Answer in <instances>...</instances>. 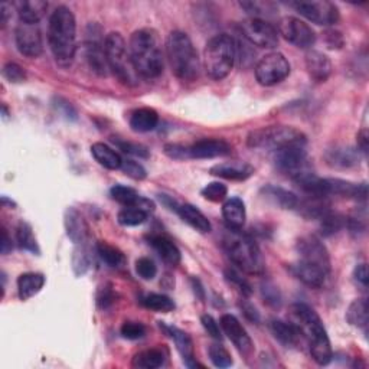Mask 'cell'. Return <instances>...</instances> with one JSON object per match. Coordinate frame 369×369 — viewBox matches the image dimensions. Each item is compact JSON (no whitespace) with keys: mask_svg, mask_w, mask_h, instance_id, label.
Wrapping results in <instances>:
<instances>
[{"mask_svg":"<svg viewBox=\"0 0 369 369\" xmlns=\"http://www.w3.org/2000/svg\"><path fill=\"white\" fill-rule=\"evenodd\" d=\"M120 169L127 176H130V178H133L136 181L146 179V176H148L146 169H144L140 163H137V162H134V160H130V159H123V163H121Z\"/></svg>","mask_w":369,"mask_h":369,"instance_id":"cell-47","label":"cell"},{"mask_svg":"<svg viewBox=\"0 0 369 369\" xmlns=\"http://www.w3.org/2000/svg\"><path fill=\"white\" fill-rule=\"evenodd\" d=\"M325 41H326L328 48H330V50H341L345 43L342 34L338 30H328L325 34Z\"/></svg>","mask_w":369,"mask_h":369,"instance_id":"cell-55","label":"cell"},{"mask_svg":"<svg viewBox=\"0 0 369 369\" xmlns=\"http://www.w3.org/2000/svg\"><path fill=\"white\" fill-rule=\"evenodd\" d=\"M127 50L137 75L152 79L163 72V54L156 30L144 28L133 32Z\"/></svg>","mask_w":369,"mask_h":369,"instance_id":"cell-2","label":"cell"},{"mask_svg":"<svg viewBox=\"0 0 369 369\" xmlns=\"http://www.w3.org/2000/svg\"><path fill=\"white\" fill-rule=\"evenodd\" d=\"M279 34L300 50H309L316 43L315 30L306 23L293 16H287L279 23Z\"/></svg>","mask_w":369,"mask_h":369,"instance_id":"cell-12","label":"cell"},{"mask_svg":"<svg viewBox=\"0 0 369 369\" xmlns=\"http://www.w3.org/2000/svg\"><path fill=\"white\" fill-rule=\"evenodd\" d=\"M148 218H149V214L146 211L140 210V208L137 206H124L117 215L119 223L123 227L141 226L143 222H146Z\"/></svg>","mask_w":369,"mask_h":369,"instance_id":"cell-37","label":"cell"},{"mask_svg":"<svg viewBox=\"0 0 369 369\" xmlns=\"http://www.w3.org/2000/svg\"><path fill=\"white\" fill-rule=\"evenodd\" d=\"M231 153V146L219 139H203L189 146V159H215Z\"/></svg>","mask_w":369,"mask_h":369,"instance_id":"cell-18","label":"cell"},{"mask_svg":"<svg viewBox=\"0 0 369 369\" xmlns=\"http://www.w3.org/2000/svg\"><path fill=\"white\" fill-rule=\"evenodd\" d=\"M136 272L143 280H153L157 275V267L153 260L148 257H141L136 261Z\"/></svg>","mask_w":369,"mask_h":369,"instance_id":"cell-46","label":"cell"},{"mask_svg":"<svg viewBox=\"0 0 369 369\" xmlns=\"http://www.w3.org/2000/svg\"><path fill=\"white\" fill-rule=\"evenodd\" d=\"M110 195L116 202L124 205V206H139L143 197L137 194V190L133 188H128L124 185H116L111 188Z\"/></svg>","mask_w":369,"mask_h":369,"instance_id":"cell-38","label":"cell"},{"mask_svg":"<svg viewBox=\"0 0 369 369\" xmlns=\"http://www.w3.org/2000/svg\"><path fill=\"white\" fill-rule=\"evenodd\" d=\"M306 70L316 83H325L332 74V62L323 52L309 51L306 54Z\"/></svg>","mask_w":369,"mask_h":369,"instance_id":"cell-23","label":"cell"},{"mask_svg":"<svg viewBox=\"0 0 369 369\" xmlns=\"http://www.w3.org/2000/svg\"><path fill=\"white\" fill-rule=\"evenodd\" d=\"M2 74H3V77L8 79L9 83H13V84L23 83L26 79L25 70L21 66H18V63H14V62H8L6 66L3 67V70H2Z\"/></svg>","mask_w":369,"mask_h":369,"instance_id":"cell-48","label":"cell"},{"mask_svg":"<svg viewBox=\"0 0 369 369\" xmlns=\"http://www.w3.org/2000/svg\"><path fill=\"white\" fill-rule=\"evenodd\" d=\"M12 250V239L9 238L8 231L3 228L2 230V239H0V251L3 255H6Z\"/></svg>","mask_w":369,"mask_h":369,"instance_id":"cell-60","label":"cell"},{"mask_svg":"<svg viewBox=\"0 0 369 369\" xmlns=\"http://www.w3.org/2000/svg\"><path fill=\"white\" fill-rule=\"evenodd\" d=\"M319 222H320V232L325 237H330L336 232H339L346 226V219L341 214L333 212L332 210L322 219H319Z\"/></svg>","mask_w":369,"mask_h":369,"instance_id":"cell-41","label":"cell"},{"mask_svg":"<svg viewBox=\"0 0 369 369\" xmlns=\"http://www.w3.org/2000/svg\"><path fill=\"white\" fill-rule=\"evenodd\" d=\"M271 333L275 335V338L284 345L286 348H293L297 346L301 335L296 329V326L292 322H283V320H271L270 323Z\"/></svg>","mask_w":369,"mask_h":369,"instance_id":"cell-27","label":"cell"},{"mask_svg":"<svg viewBox=\"0 0 369 369\" xmlns=\"http://www.w3.org/2000/svg\"><path fill=\"white\" fill-rule=\"evenodd\" d=\"M201 194L205 199L211 201V202H221L227 198L228 195V188L221 183V182H212L208 183L202 190Z\"/></svg>","mask_w":369,"mask_h":369,"instance_id":"cell-43","label":"cell"},{"mask_svg":"<svg viewBox=\"0 0 369 369\" xmlns=\"http://www.w3.org/2000/svg\"><path fill=\"white\" fill-rule=\"evenodd\" d=\"M16 8H18L21 22L38 25L48 9V3L43 0H23V2L16 3Z\"/></svg>","mask_w":369,"mask_h":369,"instance_id":"cell-30","label":"cell"},{"mask_svg":"<svg viewBox=\"0 0 369 369\" xmlns=\"http://www.w3.org/2000/svg\"><path fill=\"white\" fill-rule=\"evenodd\" d=\"M45 286V277L41 272H25L18 279V293L21 300H29L37 296Z\"/></svg>","mask_w":369,"mask_h":369,"instance_id":"cell-32","label":"cell"},{"mask_svg":"<svg viewBox=\"0 0 369 369\" xmlns=\"http://www.w3.org/2000/svg\"><path fill=\"white\" fill-rule=\"evenodd\" d=\"M16 241H18V244L22 250L30 251L34 254H39V247L37 243V238H35L34 232H32V228H30L29 223H26V222L19 223L18 228H16Z\"/></svg>","mask_w":369,"mask_h":369,"instance_id":"cell-39","label":"cell"},{"mask_svg":"<svg viewBox=\"0 0 369 369\" xmlns=\"http://www.w3.org/2000/svg\"><path fill=\"white\" fill-rule=\"evenodd\" d=\"M292 6L303 18L320 26L335 25L341 18L338 6L328 0H323V2H295Z\"/></svg>","mask_w":369,"mask_h":369,"instance_id":"cell-11","label":"cell"},{"mask_svg":"<svg viewBox=\"0 0 369 369\" xmlns=\"http://www.w3.org/2000/svg\"><path fill=\"white\" fill-rule=\"evenodd\" d=\"M290 315L292 323L300 332L301 338L309 343L313 361L317 365H328L333 358V352L322 319L304 303L293 304Z\"/></svg>","mask_w":369,"mask_h":369,"instance_id":"cell-1","label":"cell"},{"mask_svg":"<svg viewBox=\"0 0 369 369\" xmlns=\"http://www.w3.org/2000/svg\"><path fill=\"white\" fill-rule=\"evenodd\" d=\"M141 304L144 308H148L154 312H160V313H169L174 309V303L170 297L165 295H157V293H150L148 296H144L141 299Z\"/></svg>","mask_w":369,"mask_h":369,"instance_id":"cell-40","label":"cell"},{"mask_svg":"<svg viewBox=\"0 0 369 369\" xmlns=\"http://www.w3.org/2000/svg\"><path fill=\"white\" fill-rule=\"evenodd\" d=\"M165 363V354L160 349H148L139 352L132 361L133 368L139 369H156Z\"/></svg>","mask_w":369,"mask_h":369,"instance_id":"cell-34","label":"cell"},{"mask_svg":"<svg viewBox=\"0 0 369 369\" xmlns=\"http://www.w3.org/2000/svg\"><path fill=\"white\" fill-rule=\"evenodd\" d=\"M241 35L252 45L272 50L279 45V30L264 19H247L241 25Z\"/></svg>","mask_w":369,"mask_h":369,"instance_id":"cell-10","label":"cell"},{"mask_svg":"<svg viewBox=\"0 0 369 369\" xmlns=\"http://www.w3.org/2000/svg\"><path fill=\"white\" fill-rule=\"evenodd\" d=\"M210 173L228 181H246L254 174V168L246 162H231L212 166Z\"/></svg>","mask_w":369,"mask_h":369,"instance_id":"cell-24","label":"cell"},{"mask_svg":"<svg viewBox=\"0 0 369 369\" xmlns=\"http://www.w3.org/2000/svg\"><path fill=\"white\" fill-rule=\"evenodd\" d=\"M91 254L90 250L87 248L86 244H79V248H77L74 251V257H72V266L75 270V275L77 276H83L88 271L90 266H91Z\"/></svg>","mask_w":369,"mask_h":369,"instance_id":"cell-42","label":"cell"},{"mask_svg":"<svg viewBox=\"0 0 369 369\" xmlns=\"http://www.w3.org/2000/svg\"><path fill=\"white\" fill-rule=\"evenodd\" d=\"M106 58L108 70H111L123 84H136L137 72L133 68L126 41L119 32H111L106 37Z\"/></svg>","mask_w":369,"mask_h":369,"instance_id":"cell-8","label":"cell"},{"mask_svg":"<svg viewBox=\"0 0 369 369\" xmlns=\"http://www.w3.org/2000/svg\"><path fill=\"white\" fill-rule=\"evenodd\" d=\"M247 13L252 14V18L260 19V16L263 14H270L271 12H276V8L270 2H241L239 3Z\"/></svg>","mask_w":369,"mask_h":369,"instance_id":"cell-45","label":"cell"},{"mask_svg":"<svg viewBox=\"0 0 369 369\" xmlns=\"http://www.w3.org/2000/svg\"><path fill=\"white\" fill-rule=\"evenodd\" d=\"M346 319L352 326H357V328L366 330L368 320H369L368 300L366 299H357V300L352 301V304L346 312Z\"/></svg>","mask_w":369,"mask_h":369,"instance_id":"cell-35","label":"cell"},{"mask_svg":"<svg viewBox=\"0 0 369 369\" xmlns=\"http://www.w3.org/2000/svg\"><path fill=\"white\" fill-rule=\"evenodd\" d=\"M223 247L231 261L238 266L239 270L248 275H261L264 271L261 251L250 235L241 231L228 230V234L223 238Z\"/></svg>","mask_w":369,"mask_h":369,"instance_id":"cell-5","label":"cell"},{"mask_svg":"<svg viewBox=\"0 0 369 369\" xmlns=\"http://www.w3.org/2000/svg\"><path fill=\"white\" fill-rule=\"evenodd\" d=\"M176 212L179 214V217L188 223V226H190L192 228L201 234H206L212 230L210 219H208L194 205H189V203L179 205L178 211Z\"/></svg>","mask_w":369,"mask_h":369,"instance_id":"cell-28","label":"cell"},{"mask_svg":"<svg viewBox=\"0 0 369 369\" xmlns=\"http://www.w3.org/2000/svg\"><path fill=\"white\" fill-rule=\"evenodd\" d=\"M247 144L252 149L277 152L290 146L306 148L308 137L303 132L290 126H271L257 128V130L251 132L248 134Z\"/></svg>","mask_w":369,"mask_h":369,"instance_id":"cell-6","label":"cell"},{"mask_svg":"<svg viewBox=\"0 0 369 369\" xmlns=\"http://www.w3.org/2000/svg\"><path fill=\"white\" fill-rule=\"evenodd\" d=\"M97 254L100 259L111 268H120L126 264L124 254L114 246H111L106 241H100L97 244Z\"/></svg>","mask_w":369,"mask_h":369,"instance_id":"cell-36","label":"cell"},{"mask_svg":"<svg viewBox=\"0 0 369 369\" xmlns=\"http://www.w3.org/2000/svg\"><path fill=\"white\" fill-rule=\"evenodd\" d=\"M16 46L22 55L28 58H38L43 51L39 26L19 22L18 28H16Z\"/></svg>","mask_w":369,"mask_h":369,"instance_id":"cell-16","label":"cell"},{"mask_svg":"<svg viewBox=\"0 0 369 369\" xmlns=\"http://www.w3.org/2000/svg\"><path fill=\"white\" fill-rule=\"evenodd\" d=\"M326 163L335 169H348L352 166L359 165L361 152L354 150L350 148H335L328 150L326 153Z\"/></svg>","mask_w":369,"mask_h":369,"instance_id":"cell-25","label":"cell"},{"mask_svg":"<svg viewBox=\"0 0 369 369\" xmlns=\"http://www.w3.org/2000/svg\"><path fill=\"white\" fill-rule=\"evenodd\" d=\"M275 163L277 169L287 174L288 178H297L303 172L310 170L306 148L304 146H290L275 152Z\"/></svg>","mask_w":369,"mask_h":369,"instance_id":"cell-13","label":"cell"},{"mask_svg":"<svg viewBox=\"0 0 369 369\" xmlns=\"http://www.w3.org/2000/svg\"><path fill=\"white\" fill-rule=\"evenodd\" d=\"M263 194L267 201L283 208V210H296L297 208L299 198L293 194V192L287 190L284 188L268 185L263 189Z\"/></svg>","mask_w":369,"mask_h":369,"instance_id":"cell-31","label":"cell"},{"mask_svg":"<svg viewBox=\"0 0 369 369\" xmlns=\"http://www.w3.org/2000/svg\"><path fill=\"white\" fill-rule=\"evenodd\" d=\"M160 326H163V329L170 335V338L174 341V345H176V348H178L179 354H181V357L183 359V363L188 368L202 366L195 359L194 342H192L190 336L186 332H183V330H181L178 328H174V326H165V325H160Z\"/></svg>","mask_w":369,"mask_h":369,"instance_id":"cell-19","label":"cell"},{"mask_svg":"<svg viewBox=\"0 0 369 369\" xmlns=\"http://www.w3.org/2000/svg\"><path fill=\"white\" fill-rule=\"evenodd\" d=\"M201 322H202V326L205 328V330L208 332V335L211 336V338L218 339V341L222 339L221 328H219V325H218L217 320H215L211 315H203V316L201 317Z\"/></svg>","mask_w":369,"mask_h":369,"instance_id":"cell-52","label":"cell"},{"mask_svg":"<svg viewBox=\"0 0 369 369\" xmlns=\"http://www.w3.org/2000/svg\"><path fill=\"white\" fill-rule=\"evenodd\" d=\"M296 250L299 252L300 261L322 268L329 275L330 272V257H329V252H328L325 244L320 241L317 237H315V235L301 237L297 241Z\"/></svg>","mask_w":369,"mask_h":369,"instance_id":"cell-15","label":"cell"},{"mask_svg":"<svg viewBox=\"0 0 369 369\" xmlns=\"http://www.w3.org/2000/svg\"><path fill=\"white\" fill-rule=\"evenodd\" d=\"M114 300H116V296L111 286H104L103 288H100L99 296H97V303L101 309H108L111 304L114 303Z\"/></svg>","mask_w":369,"mask_h":369,"instance_id":"cell-54","label":"cell"},{"mask_svg":"<svg viewBox=\"0 0 369 369\" xmlns=\"http://www.w3.org/2000/svg\"><path fill=\"white\" fill-rule=\"evenodd\" d=\"M222 217L227 223L228 230L241 231L247 219L246 203L243 202V199L231 198L226 201V203L222 206Z\"/></svg>","mask_w":369,"mask_h":369,"instance_id":"cell-21","label":"cell"},{"mask_svg":"<svg viewBox=\"0 0 369 369\" xmlns=\"http://www.w3.org/2000/svg\"><path fill=\"white\" fill-rule=\"evenodd\" d=\"M117 146L127 154H133V156H139V157H149V150L146 146H143V144L139 143H132V141H121V140H114Z\"/></svg>","mask_w":369,"mask_h":369,"instance_id":"cell-51","label":"cell"},{"mask_svg":"<svg viewBox=\"0 0 369 369\" xmlns=\"http://www.w3.org/2000/svg\"><path fill=\"white\" fill-rule=\"evenodd\" d=\"M101 28L99 25H90L87 29L86 41V58L90 68L99 75H107V58H106V39L101 38Z\"/></svg>","mask_w":369,"mask_h":369,"instance_id":"cell-14","label":"cell"},{"mask_svg":"<svg viewBox=\"0 0 369 369\" xmlns=\"http://www.w3.org/2000/svg\"><path fill=\"white\" fill-rule=\"evenodd\" d=\"M165 153L173 160H186V159H189V148L182 146V144H176V143L166 144Z\"/></svg>","mask_w":369,"mask_h":369,"instance_id":"cell-53","label":"cell"},{"mask_svg":"<svg viewBox=\"0 0 369 369\" xmlns=\"http://www.w3.org/2000/svg\"><path fill=\"white\" fill-rule=\"evenodd\" d=\"M226 277L227 280L234 284L239 292H241L244 296H251L252 295V288H251V284L244 279L238 275V272L235 270H227L226 271Z\"/></svg>","mask_w":369,"mask_h":369,"instance_id":"cell-50","label":"cell"},{"mask_svg":"<svg viewBox=\"0 0 369 369\" xmlns=\"http://www.w3.org/2000/svg\"><path fill=\"white\" fill-rule=\"evenodd\" d=\"M91 154L106 169L119 170L121 168L123 157L104 143H94L91 146Z\"/></svg>","mask_w":369,"mask_h":369,"instance_id":"cell-33","label":"cell"},{"mask_svg":"<svg viewBox=\"0 0 369 369\" xmlns=\"http://www.w3.org/2000/svg\"><path fill=\"white\" fill-rule=\"evenodd\" d=\"M9 9H10V5L9 3H3L2 6H0V23H2V28L6 26V23L9 22Z\"/></svg>","mask_w":369,"mask_h":369,"instance_id":"cell-61","label":"cell"},{"mask_svg":"<svg viewBox=\"0 0 369 369\" xmlns=\"http://www.w3.org/2000/svg\"><path fill=\"white\" fill-rule=\"evenodd\" d=\"M368 146H369V134L366 132V128H362V130L358 133V149L362 153H368Z\"/></svg>","mask_w":369,"mask_h":369,"instance_id":"cell-59","label":"cell"},{"mask_svg":"<svg viewBox=\"0 0 369 369\" xmlns=\"http://www.w3.org/2000/svg\"><path fill=\"white\" fill-rule=\"evenodd\" d=\"M208 352H210V358L217 368H230L232 365L231 354L222 345L214 343Z\"/></svg>","mask_w":369,"mask_h":369,"instance_id":"cell-44","label":"cell"},{"mask_svg":"<svg viewBox=\"0 0 369 369\" xmlns=\"http://www.w3.org/2000/svg\"><path fill=\"white\" fill-rule=\"evenodd\" d=\"M149 243L166 264L178 266L181 263V251L170 238L165 235H152L149 238Z\"/></svg>","mask_w":369,"mask_h":369,"instance_id":"cell-26","label":"cell"},{"mask_svg":"<svg viewBox=\"0 0 369 369\" xmlns=\"http://www.w3.org/2000/svg\"><path fill=\"white\" fill-rule=\"evenodd\" d=\"M63 223H66L67 235L74 244L79 246V244L87 243L88 226L86 219L77 210H74V208H68V210L66 211V219H63Z\"/></svg>","mask_w":369,"mask_h":369,"instance_id":"cell-20","label":"cell"},{"mask_svg":"<svg viewBox=\"0 0 369 369\" xmlns=\"http://www.w3.org/2000/svg\"><path fill=\"white\" fill-rule=\"evenodd\" d=\"M48 39L58 66L70 67L77 51V22L70 8L58 6L52 12Z\"/></svg>","mask_w":369,"mask_h":369,"instance_id":"cell-3","label":"cell"},{"mask_svg":"<svg viewBox=\"0 0 369 369\" xmlns=\"http://www.w3.org/2000/svg\"><path fill=\"white\" fill-rule=\"evenodd\" d=\"M159 124V114L156 113V110L143 107L136 111H133V114L130 116V127L132 130L136 133H148L154 130Z\"/></svg>","mask_w":369,"mask_h":369,"instance_id":"cell-29","label":"cell"},{"mask_svg":"<svg viewBox=\"0 0 369 369\" xmlns=\"http://www.w3.org/2000/svg\"><path fill=\"white\" fill-rule=\"evenodd\" d=\"M121 336L124 339H130V341H137L141 339L144 335H146V328L141 323L137 322H126L121 326Z\"/></svg>","mask_w":369,"mask_h":369,"instance_id":"cell-49","label":"cell"},{"mask_svg":"<svg viewBox=\"0 0 369 369\" xmlns=\"http://www.w3.org/2000/svg\"><path fill=\"white\" fill-rule=\"evenodd\" d=\"M241 309H243L246 317H247L248 320H251V322H254V323H259V322H260V313L257 312V309L252 306L251 303L244 301V303L241 304Z\"/></svg>","mask_w":369,"mask_h":369,"instance_id":"cell-58","label":"cell"},{"mask_svg":"<svg viewBox=\"0 0 369 369\" xmlns=\"http://www.w3.org/2000/svg\"><path fill=\"white\" fill-rule=\"evenodd\" d=\"M290 75V63L280 52H271L263 57L255 67V78L264 87L277 86Z\"/></svg>","mask_w":369,"mask_h":369,"instance_id":"cell-9","label":"cell"},{"mask_svg":"<svg viewBox=\"0 0 369 369\" xmlns=\"http://www.w3.org/2000/svg\"><path fill=\"white\" fill-rule=\"evenodd\" d=\"M237 58V43L226 34L215 35L205 46V71L212 79H223L232 71Z\"/></svg>","mask_w":369,"mask_h":369,"instance_id":"cell-7","label":"cell"},{"mask_svg":"<svg viewBox=\"0 0 369 369\" xmlns=\"http://www.w3.org/2000/svg\"><path fill=\"white\" fill-rule=\"evenodd\" d=\"M166 54L172 72L182 81H195L199 75V58L190 38L182 30H173L166 41Z\"/></svg>","mask_w":369,"mask_h":369,"instance_id":"cell-4","label":"cell"},{"mask_svg":"<svg viewBox=\"0 0 369 369\" xmlns=\"http://www.w3.org/2000/svg\"><path fill=\"white\" fill-rule=\"evenodd\" d=\"M263 296L266 297V300L271 304H275V306H279L280 304V293L276 287H272V286H263Z\"/></svg>","mask_w":369,"mask_h":369,"instance_id":"cell-56","label":"cell"},{"mask_svg":"<svg viewBox=\"0 0 369 369\" xmlns=\"http://www.w3.org/2000/svg\"><path fill=\"white\" fill-rule=\"evenodd\" d=\"M354 279H355V281H357L359 286H362L363 288L368 287V267H366L365 263L358 264V266L355 267Z\"/></svg>","mask_w":369,"mask_h":369,"instance_id":"cell-57","label":"cell"},{"mask_svg":"<svg viewBox=\"0 0 369 369\" xmlns=\"http://www.w3.org/2000/svg\"><path fill=\"white\" fill-rule=\"evenodd\" d=\"M2 110H3V117H5V119H8V117H9V113H8V108H6V106H5V104L2 106Z\"/></svg>","mask_w":369,"mask_h":369,"instance_id":"cell-62","label":"cell"},{"mask_svg":"<svg viewBox=\"0 0 369 369\" xmlns=\"http://www.w3.org/2000/svg\"><path fill=\"white\" fill-rule=\"evenodd\" d=\"M290 271L293 272V276L299 279L303 284H306L313 288L322 287L325 284L326 277L329 276L328 272L323 271L322 268L315 267L308 263H303L300 260L290 267Z\"/></svg>","mask_w":369,"mask_h":369,"instance_id":"cell-22","label":"cell"},{"mask_svg":"<svg viewBox=\"0 0 369 369\" xmlns=\"http://www.w3.org/2000/svg\"><path fill=\"white\" fill-rule=\"evenodd\" d=\"M221 328L226 333L231 342L235 345V348L239 350V354L246 357H250L254 350L252 341L248 336L247 330L239 323V320L232 315H223L221 317Z\"/></svg>","mask_w":369,"mask_h":369,"instance_id":"cell-17","label":"cell"}]
</instances>
